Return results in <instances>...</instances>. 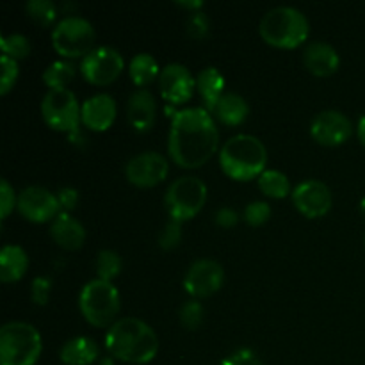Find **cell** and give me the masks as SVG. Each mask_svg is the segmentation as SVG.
<instances>
[{
    "label": "cell",
    "instance_id": "cell-1",
    "mask_svg": "<svg viewBox=\"0 0 365 365\" xmlns=\"http://www.w3.org/2000/svg\"><path fill=\"white\" fill-rule=\"evenodd\" d=\"M220 132L205 107H185L171 118L168 152L182 168H200L216 153Z\"/></svg>",
    "mask_w": 365,
    "mask_h": 365
},
{
    "label": "cell",
    "instance_id": "cell-2",
    "mask_svg": "<svg viewBox=\"0 0 365 365\" xmlns=\"http://www.w3.org/2000/svg\"><path fill=\"white\" fill-rule=\"evenodd\" d=\"M106 348L113 359L121 362L148 364L159 351V337L139 317H121L107 330Z\"/></svg>",
    "mask_w": 365,
    "mask_h": 365
},
{
    "label": "cell",
    "instance_id": "cell-3",
    "mask_svg": "<svg viewBox=\"0 0 365 365\" xmlns=\"http://www.w3.org/2000/svg\"><path fill=\"white\" fill-rule=\"evenodd\" d=\"M221 170L234 180L259 178L267 170V148L252 134L232 135L220 150Z\"/></svg>",
    "mask_w": 365,
    "mask_h": 365
},
{
    "label": "cell",
    "instance_id": "cell-4",
    "mask_svg": "<svg viewBox=\"0 0 365 365\" xmlns=\"http://www.w3.org/2000/svg\"><path fill=\"white\" fill-rule=\"evenodd\" d=\"M264 41L278 48H296L310 34L309 18L292 6H277L267 11L259 25Z\"/></svg>",
    "mask_w": 365,
    "mask_h": 365
},
{
    "label": "cell",
    "instance_id": "cell-5",
    "mask_svg": "<svg viewBox=\"0 0 365 365\" xmlns=\"http://www.w3.org/2000/svg\"><path fill=\"white\" fill-rule=\"evenodd\" d=\"M41 349V335L32 324L11 321L0 328V365H34Z\"/></svg>",
    "mask_w": 365,
    "mask_h": 365
},
{
    "label": "cell",
    "instance_id": "cell-6",
    "mask_svg": "<svg viewBox=\"0 0 365 365\" xmlns=\"http://www.w3.org/2000/svg\"><path fill=\"white\" fill-rule=\"evenodd\" d=\"M78 307H81L82 316L93 327H110L116 323L114 319L120 312V292L114 287L113 282L95 278L82 287Z\"/></svg>",
    "mask_w": 365,
    "mask_h": 365
},
{
    "label": "cell",
    "instance_id": "cell-7",
    "mask_svg": "<svg viewBox=\"0 0 365 365\" xmlns=\"http://www.w3.org/2000/svg\"><path fill=\"white\" fill-rule=\"evenodd\" d=\"M207 202V185L202 178L195 175H184L177 180L171 182L170 187L164 195V205H166L170 220L184 223L192 220Z\"/></svg>",
    "mask_w": 365,
    "mask_h": 365
},
{
    "label": "cell",
    "instance_id": "cell-8",
    "mask_svg": "<svg viewBox=\"0 0 365 365\" xmlns=\"http://www.w3.org/2000/svg\"><path fill=\"white\" fill-rule=\"evenodd\" d=\"M96 32L91 21L78 14H66L52 29V45L64 57H84L95 48Z\"/></svg>",
    "mask_w": 365,
    "mask_h": 365
},
{
    "label": "cell",
    "instance_id": "cell-9",
    "mask_svg": "<svg viewBox=\"0 0 365 365\" xmlns=\"http://www.w3.org/2000/svg\"><path fill=\"white\" fill-rule=\"evenodd\" d=\"M81 107L71 89H48L41 100V116L56 130L73 132L81 123Z\"/></svg>",
    "mask_w": 365,
    "mask_h": 365
},
{
    "label": "cell",
    "instance_id": "cell-10",
    "mask_svg": "<svg viewBox=\"0 0 365 365\" xmlns=\"http://www.w3.org/2000/svg\"><path fill=\"white\" fill-rule=\"evenodd\" d=\"M125 59L110 45H98L86 53L81 61V73L88 82L95 86H107L118 78V75L123 71Z\"/></svg>",
    "mask_w": 365,
    "mask_h": 365
},
{
    "label": "cell",
    "instance_id": "cell-11",
    "mask_svg": "<svg viewBox=\"0 0 365 365\" xmlns=\"http://www.w3.org/2000/svg\"><path fill=\"white\" fill-rule=\"evenodd\" d=\"M225 282V269L212 259H200L191 264L184 278V289L192 298H207L221 289Z\"/></svg>",
    "mask_w": 365,
    "mask_h": 365
},
{
    "label": "cell",
    "instance_id": "cell-12",
    "mask_svg": "<svg viewBox=\"0 0 365 365\" xmlns=\"http://www.w3.org/2000/svg\"><path fill=\"white\" fill-rule=\"evenodd\" d=\"M18 210L25 220L34 223L53 220L61 212L59 198L43 185H29L18 195Z\"/></svg>",
    "mask_w": 365,
    "mask_h": 365
},
{
    "label": "cell",
    "instance_id": "cell-13",
    "mask_svg": "<svg viewBox=\"0 0 365 365\" xmlns=\"http://www.w3.org/2000/svg\"><path fill=\"white\" fill-rule=\"evenodd\" d=\"M170 163L159 152H141L132 157L125 166L128 182L138 187H153L168 177Z\"/></svg>",
    "mask_w": 365,
    "mask_h": 365
},
{
    "label": "cell",
    "instance_id": "cell-14",
    "mask_svg": "<svg viewBox=\"0 0 365 365\" xmlns=\"http://www.w3.org/2000/svg\"><path fill=\"white\" fill-rule=\"evenodd\" d=\"M353 134V121L337 109H327L316 114L310 123V135L319 145L339 146Z\"/></svg>",
    "mask_w": 365,
    "mask_h": 365
},
{
    "label": "cell",
    "instance_id": "cell-15",
    "mask_svg": "<svg viewBox=\"0 0 365 365\" xmlns=\"http://www.w3.org/2000/svg\"><path fill=\"white\" fill-rule=\"evenodd\" d=\"M292 203L307 217H323L331 209V191L323 180L309 178L292 189Z\"/></svg>",
    "mask_w": 365,
    "mask_h": 365
},
{
    "label": "cell",
    "instance_id": "cell-16",
    "mask_svg": "<svg viewBox=\"0 0 365 365\" xmlns=\"http://www.w3.org/2000/svg\"><path fill=\"white\" fill-rule=\"evenodd\" d=\"M196 89V78L187 66L170 63L159 75V91L168 103H184L191 100Z\"/></svg>",
    "mask_w": 365,
    "mask_h": 365
},
{
    "label": "cell",
    "instance_id": "cell-17",
    "mask_svg": "<svg viewBox=\"0 0 365 365\" xmlns=\"http://www.w3.org/2000/svg\"><path fill=\"white\" fill-rule=\"evenodd\" d=\"M114 120H116V102L109 93H96L82 103L81 121L91 130H107Z\"/></svg>",
    "mask_w": 365,
    "mask_h": 365
},
{
    "label": "cell",
    "instance_id": "cell-18",
    "mask_svg": "<svg viewBox=\"0 0 365 365\" xmlns=\"http://www.w3.org/2000/svg\"><path fill=\"white\" fill-rule=\"evenodd\" d=\"M157 118V102L152 91L138 88L127 102V121L138 132H146L153 127Z\"/></svg>",
    "mask_w": 365,
    "mask_h": 365
},
{
    "label": "cell",
    "instance_id": "cell-19",
    "mask_svg": "<svg viewBox=\"0 0 365 365\" xmlns=\"http://www.w3.org/2000/svg\"><path fill=\"white\" fill-rule=\"evenodd\" d=\"M303 63L310 73L317 77H328L334 71H337L341 64V57L335 46L327 41H312L303 50Z\"/></svg>",
    "mask_w": 365,
    "mask_h": 365
},
{
    "label": "cell",
    "instance_id": "cell-20",
    "mask_svg": "<svg viewBox=\"0 0 365 365\" xmlns=\"http://www.w3.org/2000/svg\"><path fill=\"white\" fill-rule=\"evenodd\" d=\"M50 235H52V239L61 246V248L77 250L84 245L86 228L77 217L71 216L70 212L61 210V212L52 220Z\"/></svg>",
    "mask_w": 365,
    "mask_h": 365
},
{
    "label": "cell",
    "instance_id": "cell-21",
    "mask_svg": "<svg viewBox=\"0 0 365 365\" xmlns=\"http://www.w3.org/2000/svg\"><path fill=\"white\" fill-rule=\"evenodd\" d=\"M98 344L95 339L81 335L64 342L59 356L64 365H91L98 359Z\"/></svg>",
    "mask_w": 365,
    "mask_h": 365
},
{
    "label": "cell",
    "instance_id": "cell-22",
    "mask_svg": "<svg viewBox=\"0 0 365 365\" xmlns=\"http://www.w3.org/2000/svg\"><path fill=\"white\" fill-rule=\"evenodd\" d=\"M196 89L202 95L203 103H205V109L209 113H212L216 103L220 102L221 96L225 95V77L217 68L207 66L196 77Z\"/></svg>",
    "mask_w": 365,
    "mask_h": 365
},
{
    "label": "cell",
    "instance_id": "cell-23",
    "mask_svg": "<svg viewBox=\"0 0 365 365\" xmlns=\"http://www.w3.org/2000/svg\"><path fill=\"white\" fill-rule=\"evenodd\" d=\"M212 113L216 114V118L221 123L234 127V125H241L248 118L250 106L245 100V96L234 91H227L221 96L220 102L216 103Z\"/></svg>",
    "mask_w": 365,
    "mask_h": 365
},
{
    "label": "cell",
    "instance_id": "cell-24",
    "mask_svg": "<svg viewBox=\"0 0 365 365\" xmlns=\"http://www.w3.org/2000/svg\"><path fill=\"white\" fill-rule=\"evenodd\" d=\"M29 267V255L21 246L6 245L0 252V280L16 282Z\"/></svg>",
    "mask_w": 365,
    "mask_h": 365
},
{
    "label": "cell",
    "instance_id": "cell-25",
    "mask_svg": "<svg viewBox=\"0 0 365 365\" xmlns=\"http://www.w3.org/2000/svg\"><path fill=\"white\" fill-rule=\"evenodd\" d=\"M159 63H157L155 57L148 52H139L135 53L130 59V64H128V73H130L132 82L139 88H145L150 82L155 81L160 75Z\"/></svg>",
    "mask_w": 365,
    "mask_h": 365
},
{
    "label": "cell",
    "instance_id": "cell-26",
    "mask_svg": "<svg viewBox=\"0 0 365 365\" xmlns=\"http://www.w3.org/2000/svg\"><path fill=\"white\" fill-rule=\"evenodd\" d=\"M259 189L269 198H285L291 192V182L287 175L282 173L280 170H271L267 168L259 178H257Z\"/></svg>",
    "mask_w": 365,
    "mask_h": 365
},
{
    "label": "cell",
    "instance_id": "cell-27",
    "mask_svg": "<svg viewBox=\"0 0 365 365\" xmlns=\"http://www.w3.org/2000/svg\"><path fill=\"white\" fill-rule=\"evenodd\" d=\"M75 77V66L71 61L68 59H59L53 61L52 64H48L45 71H43V82L48 86V89H59L66 88Z\"/></svg>",
    "mask_w": 365,
    "mask_h": 365
},
{
    "label": "cell",
    "instance_id": "cell-28",
    "mask_svg": "<svg viewBox=\"0 0 365 365\" xmlns=\"http://www.w3.org/2000/svg\"><path fill=\"white\" fill-rule=\"evenodd\" d=\"M25 13L38 25H52L57 18V6L52 0H29Z\"/></svg>",
    "mask_w": 365,
    "mask_h": 365
},
{
    "label": "cell",
    "instance_id": "cell-29",
    "mask_svg": "<svg viewBox=\"0 0 365 365\" xmlns=\"http://www.w3.org/2000/svg\"><path fill=\"white\" fill-rule=\"evenodd\" d=\"M0 48H2L4 56H9L16 61L25 59L31 53V41L27 36L13 32V34H6L0 38Z\"/></svg>",
    "mask_w": 365,
    "mask_h": 365
},
{
    "label": "cell",
    "instance_id": "cell-30",
    "mask_svg": "<svg viewBox=\"0 0 365 365\" xmlns=\"http://www.w3.org/2000/svg\"><path fill=\"white\" fill-rule=\"evenodd\" d=\"M121 266H123L121 257L114 250H102L96 255V273L102 280L110 282L113 278H116L120 274Z\"/></svg>",
    "mask_w": 365,
    "mask_h": 365
},
{
    "label": "cell",
    "instance_id": "cell-31",
    "mask_svg": "<svg viewBox=\"0 0 365 365\" xmlns=\"http://www.w3.org/2000/svg\"><path fill=\"white\" fill-rule=\"evenodd\" d=\"M180 323L182 327L187 328V330H196V328L202 327L203 317H205V310H203V305L198 302V299H189L184 305L180 307Z\"/></svg>",
    "mask_w": 365,
    "mask_h": 365
},
{
    "label": "cell",
    "instance_id": "cell-32",
    "mask_svg": "<svg viewBox=\"0 0 365 365\" xmlns=\"http://www.w3.org/2000/svg\"><path fill=\"white\" fill-rule=\"evenodd\" d=\"M242 217L252 227H260V225H264L271 217V205L264 202V200H253V202H250L245 207Z\"/></svg>",
    "mask_w": 365,
    "mask_h": 365
},
{
    "label": "cell",
    "instance_id": "cell-33",
    "mask_svg": "<svg viewBox=\"0 0 365 365\" xmlns=\"http://www.w3.org/2000/svg\"><path fill=\"white\" fill-rule=\"evenodd\" d=\"M209 29L210 20L207 16V13H203V11H192L187 16V20H185V31L195 39L205 38L209 34Z\"/></svg>",
    "mask_w": 365,
    "mask_h": 365
},
{
    "label": "cell",
    "instance_id": "cell-34",
    "mask_svg": "<svg viewBox=\"0 0 365 365\" xmlns=\"http://www.w3.org/2000/svg\"><path fill=\"white\" fill-rule=\"evenodd\" d=\"M0 63H2V78H0V93L6 95L11 88L16 82L18 73H20V66H18V61L13 59L9 56L0 57Z\"/></svg>",
    "mask_w": 365,
    "mask_h": 365
},
{
    "label": "cell",
    "instance_id": "cell-35",
    "mask_svg": "<svg viewBox=\"0 0 365 365\" xmlns=\"http://www.w3.org/2000/svg\"><path fill=\"white\" fill-rule=\"evenodd\" d=\"M182 239V223L175 220H168L163 230L159 232V246L163 250H171L180 242Z\"/></svg>",
    "mask_w": 365,
    "mask_h": 365
},
{
    "label": "cell",
    "instance_id": "cell-36",
    "mask_svg": "<svg viewBox=\"0 0 365 365\" xmlns=\"http://www.w3.org/2000/svg\"><path fill=\"white\" fill-rule=\"evenodd\" d=\"M16 203H18V196L14 195L13 185L9 184L7 178H2V180H0V212H2L0 214V217L6 220Z\"/></svg>",
    "mask_w": 365,
    "mask_h": 365
},
{
    "label": "cell",
    "instance_id": "cell-37",
    "mask_svg": "<svg viewBox=\"0 0 365 365\" xmlns=\"http://www.w3.org/2000/svg\"><path fill=\"white\" fill-rule=\"evenodd\" d=\"M50 291H52V280L48 277H36L31 285V294L34 303L38 305H45L50 298Z\"/></svg>",
    "mask_w": 365,
    "mask_h": 365
},
{
    "label": "cell",
    "instance_id": "cell-38",
    "mask_svg": "<svg viewBox=\"0 0 365 365\" xmlns=\"http://www.w3.org/2000/svg\"><path fill=\"white\" fill-rule=\"evenodd\" d=\"M223 365H262L259 356L252 351V349H237L232 353Z\"/></svg>",
    "mask_w": 365,
    "mask_h": 365
},
{
    "label": "cell",
    "instance_id": "cell-39",
    "mask_svg": "<svg viewBox=\"0 0 365 365\" xmlns=\"http://www.w3.org/2000/svg\"><path fill=\"white\" fill-rule=\"evenodd\" d=\"M57 198H59L61 210H64V212H70V210L75 209V205H77L78 191L75 187L66 185V187L59 189V192H57Z\"/></svg>",
    "mask_w": 365,
    "mask_h": 365
},
{
    "label": "cell",
    "instance_id": "cell-40",
    "mask_svg": "<svg viewBox=\"0 0 365 365\" xmlns=\"http://www.w3.org/2000/svg\"><path fill=\"white\" fill-rule=\"evenodd\" d=\"M216 223L223 228H232L239 223V212L232 207H221L214 216Z\"/></svg>",
    "mask_w": 365,
    "mask_h": 365
},
{
    "label": "cell",
    "instance_id": "cell-41",
    "mask_svg": "<svg viewBox=\"0 0 365 365\" xmlns=\"http://www.w3.org/2000/svg\"><path fill=\"white\" fill-rule=\"evenodd\" d=\"M177 4L178 6L185 7V9H195V11H200L203 6L202 0H178Z\"/></svg>",
    "mask_w": 365,
    "mask_h": 365
},
{
    "label": "cell",
    "instance_id": "cell-42",
    "mask_svg": "<svg viewBox=\"0 0 365 365\" xmlns=\"http://www.w3.org/2000/svg\"><path fill=\"white\" fill-rule=\"evenodd\" d=\"M356 134H359L360 143L365 146V114L359 120V125H356Z\"/></svg>",
    "mask_w": 365,
    "mask_h": 365
},
{
    "label": "cell",
    "instance_id": "cell-43",
    "mask_svg": "<svg viewBox=\"0 0 365 365\" xmlns=\"http://www.w3.org/2000/svg\"><path fill=\"white\" fill-rule=\"evenodd\" d=\"M360 212H362L364 216H365V196H364L362 200H360Z\"/></svg>",
    "mask_w": 365,
    "mask_h": 365
},
{
    "label": "cell",
    "instance_id": "cell-44",
    "mask_svg": "<svg viewBox=\"0 0 365 365\" xmlns=\"http://www.w3.org/2000/svg\"><path fill=\"white\" fill-rule=\"evenodd\" d=\"M102 365H113V356H109V359H103Z\"/></svg>",
    "mask_w": 365,
    "mask_h": 365
}]
</instances>
